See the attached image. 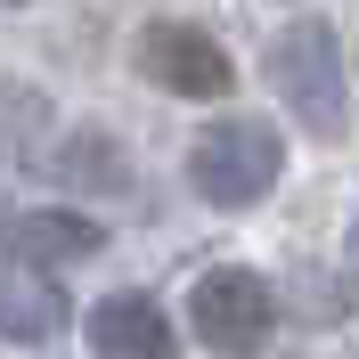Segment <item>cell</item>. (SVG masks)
I'll use <instances>...</instances> for the list:
<instances>
[{
    "label": "cell",
    "instance_id": "6da1fadb",
    "mask_svg": "<svg viewBox=\"0 0 359 359\" xmlns=\"http://www.w3.org/2000/svg\"><path fill=\"white\" fill-rule=\"evenodd\" d=\"M278 172H286V139H278V123H262V114H221V123L188 147V180H196V196L221 204V212L269 196Z\"/></svg>",
    "mask_w": 359,
    "mask_h": 359
},
{
    "label": "cell",
    "instance_id": "7a4b0ae2",
    "mask_svg": "<svg viewBox=\"0 0 359 359\" xmlns=\"http://www.w3.org/2000/svg\"><path fill=\"white\" fill-rule=\"evenodd\" d=\"M269 90L286 98V114L302 123V131L318 139H343V41H335V25H286L278 41H269Z\"/></svg>",
    "mask_w": 359,
    "mask_h": 359
},
{
    "label": "cell",
    "instance_id": "3957f363",
    "mask_svg": "<svg viewBox=\"0 0 359 359\" xmlns=\"http://www.w3.org/2000/svg\"><path fill=\"white\" fill-rule=\"evenodd\" d=\"M278 327V294H269L262 269H204L196 294H188V335L221 359H253Z\"/></svg>",
    "mask_w": 359,
    "mask_h": 359
},
{
    "label": "cell",
    "instance_id": "277c9868",
    "mask_svg": "<svg viewBox=\"0 0 359 359\" xmlns=\"http://www.w3.org/2000/svg\"><path fill=\"white\" fill-rule=\"evenodd\" d=\"M139 74L156 90H172V98H221V90L237 82L229 49L212 41L204 25H180V17H163V25L139 33Z\"/></svg>",
    "mask_w": 359,
    "mask_h": 359
},
{
    "label": "cell",
    "instance_id": "5b68a950",
    "mask_svg": "<svg viewBox=\"0 0 359 359\" xmlns=\"http://www.w3.org/2000/svg\"><path fill=\"white\" fill-rule=\"evenodd\" d=\"M8 245H17L33 269H66V262H90L107 237H98V221L74 212V204H33V212L8 221Z\"/></svg>",
    "mask_w": 359,
    "mask_h": 359
},
{
    "label": "cell",
    "instance_id": "8992f818",
    "mask_svg": "<svg viewBox=\"0 0 359 359\" xmlns=\"http://www.w3.org/2000/svg\"><path fill=\"white\" fill-rule=\"evenodd\" d=\"M90 351L98 359H172V327L147 294H107L98 311H90Z\"/></svg>",
    "mask_w": 359,
    "mask_h": 359
},
{
    "label": "cell",
    "instance_id": "52a82bcc",
    "mask_svg": "<svg viewBox=\"0 0 359 359\" xmlns=\"http://www.w3.org/2000/svg\"><path fill=\"white\" fill-rule=\"evenodd\" d=\"M66 286H0V335L8 343H57Z\"/></svg>",
    "mask_w": 359,
    "mask_h": 359
},
{
    "label": "cell",
    "instance_id": "ba28073f",
    "mask_svg": "<svg viewBox=\"0 0 359 359\" xmlns=\"http://www.w3.org/2000/svg\"><path fill=\"white\" fill-rule=\"evenodd\" d=\"M49 172L66 180V188H131V163L114 156L107 131H74L57 156H49Z\"/></svg>",
    "mask_w": 359,
    "mask_h": 359
},
{
    "label": "cell",
    "instance_id": "9c48e42d",
    "mask_svg": "<svg viewBox=\"0 0 359 359\" xmlns=\"http://www.w3.org/2000/svg\"><path fill=\"white\" fill-rule=\"evenodd\" d=\"M351 278H359V221H351Z\"/></svg>",
    "mask_w": 359,
    "mask_h": 359
},
{
    "label": "cell",
    "instance_id": "30bf717a",
    "mask_svg": "<svg viewBox=\"0 0 359 359\" xmlns=\"http://www.w3.org/2000/svg\"><path fill=\"white\" fill-rule=\"evenodd\" d=\"M0 253H8V237H0Z\"/></svg>",
    "mask_w": 359,
    "mask_h": 359
}]
</instances>
